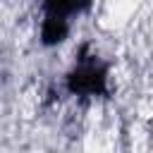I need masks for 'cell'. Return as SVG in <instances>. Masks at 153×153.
Instances as JSON below:
<instances>
[{
    "label": "cell",
    "mask_w": 153,
    "mask_h": 153,
    "mask_svg": "<svg viewBox=\"0 0 153 153\" xmlns=\"http://www.w3.org/2000/svg\"><path fill=\"white\" fill-rule=\"evenodd\" d=\"M105 67L96 60V55H91L88 60H81L72 74L67 76V86L72 93H81V96H100L105 93Z\"/></svg>",
    "instance_id": "7a4b0ae2"
},
{
    "label": "cell",
    "mask_w": 153,
    "mask_h": 153,
    "mask_svg": "<svg viewBox=\"0 0 153 153\" xmlns=\"http://www.w3.org/2000/svg\"><path fill=\"white\" fill-rule=\"evenodd\" d=\"M88 0H45L43 2V24L41 38L45 45L60 43L69 31V17L81 12Z\"/></svg>",
    "instance_id": "6da1fadb"
}]
</instances>
